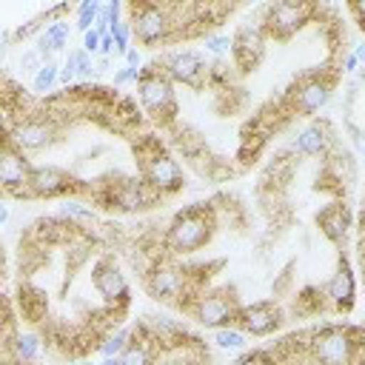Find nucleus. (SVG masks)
Listing matches in <instances>:
<instances>
[{
	"instance_id": "nucleus-1",
	"label": "nucleus",
	"mask_w": 365,
	"mask_h": 365,
	"mask_svg": "<svg viewBox=\"0 0 365 365\" xmlns=\"http://www.w3.org/2000/svg\"><path fill=\"white\" fill-rule=\"evenodd\" d=\"M214 231H217V211H214V205H205V202L185 205L165 225L163 251L171 259H185V257L202 251L214 240Z\"/></svg>"
},
{
	"instance_id": "nucleus-2",
	"label": "nucleus",
	"mask_w": 365,
	"mask_h": 365,
	"mask_svg": "<svg viewBox=\"0 0 365 365\" xmlns=\"http://www.w3.org/2000/svg\"><path fill=\"white\" fill-rule=\"evenodd\" d=\"M305 359L311 365H362L365 331L354 325H322L308 334Z\"/></svg>"
},
{
	"instance_id": "nucleus-3",
	"label": "nucleus",
	"mask_w": 365,
	"mask_h": 365,
	"mask_svg": "<svg viewBox=\"0 0 365 365\" xmlns=\"http://www.w3.org/2000/svg\"><path fill=\"white\" fill-rule=\"evenodd\" d=\"M143 285H145V291H148L151 299L165 302V305H180V308H185L205 288L202 285V277H197L194 268L180 265L171 257H163V259L151 262L145 268Z\"/></svg>"
},
{
	"instance_id": "nucleus-4",
	"label": "nucleus",
	"mask_w": 365,
	"mask_h": 365,
	"mask_svg": "<svg viewBox=\"0 0 365 365\" xmlns=\"http://www.w3.org/2000/svg\"><path fill=\"white\" fill-rule=\"evenodd\" d=\"M125 20L131 26V34L140 46L145 48H160L177 40V23H174V11L171 3H128L125 6Z\"/></svg>"
},
{
	"instance_id": "nucleus-5",
	"label": "nucleus",
	"mask_w": 365,
	"mask_h": 365,
	"mask_svg": "<svg viewBox=\"0 0 365 365\" xmlns=\"http://www.w3.org/2000/svg\"><path fill=\"white\" fill-rule=\"evenodd\" d=\"M140 157V177L160 194V197H171L177 191H182L185 185V174L182 165L157 143V140H143L137 148Z\"/></svg>"
},
{
	"instance_id": "nucleus-6",
	"label": "nucleus",
	"mask_w": 365,
	"mask_h": 365,
	"mask_svg": "<svg viewBox=\"0 0 365 365\" xmlns=\"http://www.w3.org/2000/svg\"><path fill=\"white\" fill-rule=\"evenodd\" d=\"M137 100L154 123L171 125L177 120V91L168 74L160 68V63H151L143 68L137 80Z\"/></svg>"
},
{
	"instance_id": "nucleus-7",
	"label": "nucleus",
	"mask_w": 365,
	"mask_h": 365,
	"mask_svg": "<svg viewBox=\"0 0 365 365\" xmlns=\"http://www.w3.org/2000/svg\"><path fill=\"white\" fill-rule=\"evenodd\" d=\"M240 308H242V305H240L234 288L217 285V288H202L182 311H185L194 322H200V325L217 331V328H225V325H237Z\"/></svg>"
},
{
	"instance_id": "nucleus-8",
	"label": "nucleus",
	"mask_w": 365,
	"mask_h": 365,
	"mask_svg": "<svg viewBox=\"0 0 365 365\" xmlns=\"http://www.w3.org/2000/svg\"><path fill=\"white\" fill-rule=\"evenodd\" d=\"M97 200L123 214H143L160 205L163 197L140 174H134V177H114L111 182H103V188L97 191Z\"/></svg>"
},
{
	"instance_id": "nucleus-9",
	"label": "nucleus",
	"mask_w": 365,
	"mask_h": 365,
	"mask_svg": "<svg viewBox=\"0 0 365 365\" xmlns=\"http://www.w3.org/2000/svg\"><path fill=\"white\" fill-rule=\"evenodd\" d=\"M334 83H336V77L331 71H322V68L302 74L285 94V111L297 114V117L319 114L334 97Z\"/></svg>"
},
{
	"instance_id": "nucleus-10",
	"label": "nucleus",
	"mask_w": 365,
	"mask_h": 365,
	"mask_svg": "<svg viewBox=\"0 0 365 365\" xmlns=\"http://www.w3.org/2000/svg\"><path fill=\"white\" fill-rule=\"evenodd\" d=\"M57 134H60V123L48 111H26L11 123V128H6V140L26 154L48 148L57 140Z\"/></svg>"
},
{
	"instance_id": "nucleus-11",
	"label": "nucleus",
	"mask_w": 365,
	"mask_h": 365,
	"mask_svg": "<svg viewBox=\"0 0 365 365\" xmlns=\"http://www.w3.org/2000/svg\"><path fill=\"white\" fill-rule=\"evenodd\" d=\"M317 14V6L311 3H299V0H279V3H271L262 9V29L268 37L274 40H288L294 37L299 29H305Z\"/></svg>"
},
{
	"instance_id": "nucleus-12",
	"label": "nucleus",
	"mask_w": 365,
	"mask_h": 365,
	"mask_svg": "<svg viewBox=\"0 0 365 365\" xmlns=\"http://www.w3.org/2000/svg\"><path fill=\"white\" fill-rule=\"evenodd\" d=\"M91 285L100 294L103 305L108 311H114V314H120L128 305V299H131V285H128L123 268L117 265V259L111 254H103V257L94 259V265H91Z\"/></svg>"
},
{
	"instance_id": "nucleus-13",
	"label": "nucleus",
	"mask_w": 365,
	"mask_h": 365,
	"mask_svg": "<svg viewBox=\"0 0 365 365\" xmlns=\"http://www.w3.org/2000/svg\"><path fill=\"white\" fill-rule=\"evenodd\" d=\"M160 68L168 74V80L177 86H188V88H205L208 77H211V66L202 60V54L191 51V48H171L160 57Z\"/></svg>"
},
{
	"instance_id": "nucleus-14",
	"label": "nucleus",
	"mask_w": 365,
	"mask_h": 365,
	"mask_svg": "<svg viewBox=\"0 0 365 365\" xmlns=\"http://www.w3.org/2000/svg\"><path fill=\"white\" fill-rule=\"evenodd\" d=\"M86 185L74 174L57 165H34L29 180V200H54V197H77Z\"/></svg>"
},
{
	"instance_id": "nucleus-15",
	"label": "nucleus",
	"mask_w": 365,
	"mask_h": 365,
	"mask_svg": "<svg viewBox=\"0 0 365 365\" xmlns=\"http://www.w3.org/2000/svg\"><path fill=\"white\" fill-rule=\"evenodd\" d=\"M31 163L26 157V151H20L14 143L3 140V151H0V185L9 197H20L29 200V180H31Z\"/></svg>"
},
{
	"instance_id": "nucleus-16",
	"label": "nucleus",
	"mask_w": 365,
	"mask_h": 365,
	"mask_svg": "<svg viewBox=\"0 0 365 365\" xmlns=\"http://www.w3.org/2000/svg\"><path fill=\"white\" fill-rule=\"evenodd\" d=\"M237 328H242L251 339H262V336H271L282 328V308L271 299H259V302H251V305H242L240 308V317H237Z\"/></svg>"
},
{
	"instance_id": "nucleus-17",
	"label": "nucleus",
	"mask_w": 365,
	"mask_h": 365,
	"mask_svg": "<svg viewBox=\"0 0 365 365\" xmlns=\"http://www.w3.org/2000/svg\"><path fill=\"white\" fill-rule=\"evenodd\" d=\"M231 43H234V48H231V60H234V66H237L240 71H248V68H254V66L262 60L268 34H265L262 23L254 20V23H242V26L234 31Z\"/></svg>"
},
{
	"instance_id": "nucleus-18",
	"label": "nucleus",
	"mask_w": 365,
	"mask_h": 365,
	"mask_svg": "<svg viewBox=\"0 0 365 365\" xmlns=\"http://www.w3.org/2000/svg\"><path fill=\"white\" fill-rule=\"evenodd\" d=\"M356 302V274H354V265L351 259L342 254L328 285H325V305L334 311V314H348Z\"/></svg>"
},
{
	"instance_id": "nucleus-19",
	"label": "nucleus",
	"mask_w": 365,
	"mask_h": 365,
	"mask_svg": "<svg viewBox=\"0 0 365 365\" xmlns=\"http://www.w3.org/2000/svg\"><path fill=\"white\" fill-rule=\"evenodd\" d=\"M317 225L322 231V237L334 245H342L348 240V231H351V211L345 202H331L325 205L319 214H317Z\"/></svg>"
},
{
	"instance_id": "nucleus-20",
	"label": "nucleus",
	"mask_w": 365,
	"mask_h": 365,
	"mask_svg": "<svg viewBox=\"0 0 365 365\" xmlns=\"http://www.w3.org/2000/svg\"><path fill=\"white\" fill-rule=\"evenodd\" d=\"M294 148L302 154V157H325L331 151V128L325 123H311L305 125L297 140H294Z\"/></svg>"
},
{
	"instance_id": "nucleus-21",
	"label": "nucleus",
	"mask_w": 365,
	"mask_h": 365,
	"mask_svg": "<svg viewBox=\"0 0 365 365\" xmlns=\"http://www.w3.org/2000/svg\"><path fill=\"white\" fill-rule=\"evenodd\" d=\"M40 356H43V339L34 331H20L6 345V362H29V365H34Z\"/></svg>"
},
{
	"instance_id": "nucleus-22",
	"label": "nucleus",
	"mask_w": 365,
	"mask_h": 365,
	"mask_svg": "<svg viewBox=\"0 0 365 365\" xmlns=\"http://www.w3.org/2000/svg\"><path fill=\"white\" fill-rule=\"evenodd\" d=\"M205 362L208 356L202 354V348L185 345V342L157 348V359H154V365H205Z\"/></svg>"
},
{
	"instance_id": "nucleus-23",
	"label": "nucleus",
	"mask_w": 365,
	"mask_h": 365,
	"mask_svg": "<svg viewBox=\"0 0 365 365\" xmlns=\"http://www.w3.org/2000/svg\"><path fill=\"white\" fill-rule=\"evenodd\" d=\"M154 359H157V345L143 331H137L131 336L128 348L120 354V362L123 365H154Z\"/></svg>"
},
{
	"instance_id": "nucleus-24",
	"label": "nucleus",
	"mask_w": 365,
	"mask_h": 365,
	"mask_svg": "<svg viewBox=\"0 0 365 365\" xmlns=\"http://www.w3.org/2000/svg\"><path fill=\"white\" fill-rule=\"evenodd\" d=\"M248 334L242 331V328H237V325H225V328H217L214 331V345L220 348V351H231V354H242V351H248Z\"/></svg>"
},
{
	"instance_id": "nucleus-25",
	"label": "nucleus",
	"mask_w": 365,
	"mask_h": 365,
	"mask_svg": "<svg viewBox=\"0 0 365 365\" xmlns=\"http://www.w3.org/2000/svg\"><path fill=\"white\" fill-rule=\"evenodd\" d=\"M57 217L77 228L80 222H91V220H94V208L86 205V202H80V200H66V202L57 208Z\"/></svg>"
},
{
	"instance_id": "nucleus-26",
	"label": "nucleus",
	"mask_w": 365,
	"mask_h": 365,
	"mask_svg": "<svg viewBox=\"0 0 365 365\" xmlns=\"http://www.w3.org/2000/svg\"><path fill=\"white\" fill-rule=\"evenodd\" d=\"M57 83H60V66H57L54 60H48V63H43V68L31 77V91H34V94H48Z\"/></svg>"
},
{
	"instance_id": "nucleus-27",
	"label": "nucleus",
	"mask_w": 365,
	"mask_h": 365,
	"mask_svg": "<svg viewBox=\"0 0 365 365\" xmlns=\"http://www.w3.org/2000/svg\"><path fill=\"white\" fill-rule=\"evenodd\" d=\"M131 331L128 328H114L100 345H97V351H100V356H120L125 348H128V342H131Z\"/></svg>"
},
{
	"instance_id": "nucleus-28",
	"label": "nucleus",
	"mask_w": 365,
	"mask_h": 365,
	"mask_svg": "<svg viewBox=\"0 0 365 365\" xmlns=\"http://www.w3.org/2000/svg\"><path fill=\"white\" fill-rule=\"evenodd\" d=\"M202 46H205V54L214 57V63H222L225 57H231V48H234V43H231L228 34H205L202 37Z\"/></svg>"
},
{
	"instance_id": "nucleus-29",
	"label": "nucleus",
	"mask_w": 365,
	"mask_h": 365,
	"mask_svg": "<svg viewBox=\"0 0 365 365\" xmlns=\"http://www.w3.org/2000/svg\"><path fill=\"white\" fill-rule=\"evenodd\" d=\"M100 11H103V6H100L97 0H83V3L77 6V29H80L83 34L91 31V29L97 26Z\"/></svg>"
},
{
	"instance_id": "nucleus-30",
	"label": "nucleus",
	"mask_w": 365,
	"mask_h": 365,
	"mask_svg": "<svg viewBox=\"0 0 365 365\" xmlns=\"http://www.w3.org/2000/svg\"><path fill=\"white\" fill-rule=\"evenodd\" d=\"M231 365H279V359H277V354H274V351L254 348V351H242Z\"/></svg>"
},
{
	"instance_id": "nucleus-31",
	"label": "nucleus",
	"mask_w": 365,
	"mask_h": 365,
	"mask_svg": "<svg viewBox=\"0 0 365 365\" xmlns=\"http://www.w3.org/2000/svg\"><path fill=\"white\" fill-rule=\"evenodd\" d=\"M108 31H111V37H114V48H117V51L125 57V54H128V48H131V37H134V34H131L128 20H117V23H114Z\"/></svg>"
},
{
	"instance_id": "nucleus-32",
	"label": "nucleus",
	"mask_w": 365,
	"mask_h": 365,
	"mask_svg": "<svg viewBox=\"0 0 365 365\" xmlns=\"http://www.w3.org/2000/svg\"><path fill=\"white\" fill-rule=\"evenodd\" d=\"M46 37H48V43H51L54 51L66 48V43H68V23L66 20H51L46 26Z\"/></svg>"
},
{
	"instance_id": "nucleus-33",
	"label": "nucleus",
	"mask_w": 365,
	"mask_h": 365,
	"mask_svg": "<svg viewBox=\"0 0 365 365\" xmlns=\"http://www.w3.org/2000/svg\"><path fill=\"white\" fill-rule=\"evenodd\" d=\"M43 63H48V60H43V54L37 51V48H26L23 54H20V71L23 74H37L40 68H43Z\"/></svg>"
},
{
	"instance_id": "nucleus-34",
	"label": "nucleus",
	"mask_w": 365,
	"mask_h": 365,
	"mask_svg": "<svg viewBox=\"0 0 365 365\" xmlns=\"http://www.w3.org/2000/svg\"><path fill=\"white\" fill-rule=\"evenodd\" d=\"M74 80H77V51H68L63 66H60V83L68 88Z\"/></svg>"
},
{
	"instance_id": "nucleus-35",
	"label": "nucleus",
	"mask_w": 365,
	"mask_h": 365,
	"mask_svg": "<svg viewBox=\"0 0 365 365\" xmlns=\"http://www.w3.org/2000/svg\"><path fill=\"white\" fill-rule=\"evenodd\" d=\"M143 74V68H131V66H123L114 71V86H128V83H137Z\"/></svg>"
},
{
	"instance_id": "nucleus-36",
	"label": "nucleus",
	"mask_w": 365,
	"mask_h": 365,
	"mask_svg": "<svg viewBox=\"0 0 365 365\" xmlns=\"http://www.w3.org/2000/svg\"><path fill=\"white\" fill-rule=\"evenodd\" d=\"M80 48H83L86 54H91V57H94V54H100V31H97V29L86 31V34H83V46H80Z\"/></svg>"
},
{
	"instance_id": "nucleus-37",
	"label": "nucleus",
	"mask_w": 365,
	"mask_h": 365,
	"mask_svg": "<svg viewBox=\"0 0 365 365\" xmlns=\"http://www.w3.org/2000/svg\"><path fill=\"white\" fill-rule=\"evenodd\" d=\"M100 31V29H97ZM117 48H114V37H111V31H100V54H103V60L106 57H111Z\"/></svg>"
},
{
	"instance_id": "nucleus-38",
	"label": "nucleus",
	"mask_w": 365,
	"mask_h": 365,
	"mask_svg": "<svg viewBox=\"0 0 365 365\" xmlns=\"http://www.w3.org/2000/svg\"><path fill=\"white\" fill-rule=\"evenodd\" d=\"M125 66H131V68H143V57H140V51L131 46L128 48V54H125Z\"/></svg>"
},
{
	"instance_id": "nucleus-39",
	"label": "nucleus",
	"mask_w": 365,
	"mask_h": 365,
	"mask_svg": "<svg viewBox=\"0 0 365 365\" xmlns=\"http://www.w3.org/2000/svg\"><path fill=\"white\" fill-rule=\"evenodd\" d=\"M348 11L356 17V23L365 26V3H348Z\"/></svg>"
},
{
	"instance_id": "nucleus-40",
	"label": "nucleus",
	"mask_w": 365,
	"mask_h": 365,
	"mask_svg": "<svg viewBox=\"0 0 365 365\" xmlns=\"http://www.w3.org/2000/svg\"><path fill=\"white\" fill-rule=\"evenodd\" d=\"M356 66H359V63H356V57H354V51L342 57V71H345V74H351V71H356Z\"/></svg>"
},
{
	"instance_id": "nucleus-41",
	"label": "nucleus",
	"mask_w": 365,
	"mask_h": 365,
	"mask_svg": "<svg viewBox=\"0 0 365 365\" xmlns=\"http://www.w3.org/2000/svg\"><path fill=\"white\" fill-rule=\"evenodd\" d=\"M354 57H356V63H365V40H359L354 46Z\"/></svg>"
},
{
	"instance_id": "nucleus-42",
	"label": "nucleus",
	"mask_w": 365,
	"mask_h": 365,
	"mask_svg": "<svg viewBox=\"0 0 365 365\" xmlns=\"http://www.w3.org/2000/svg\"><path fill=\"white\" fill-rule=\"evenodd\" d=\"M354 145H356V151L365 154V131H356V134H354Z\"/></svg>"
},
{
	"instance_id": "nucleus-43",
	"label": "nucleus",
	"mask_w": 365,
	"mask_h": 365,
	"mask_svg": "<svg viewBox=\"0 0 365 365\" xmlns=\"http://www.w3.org/2000/svg\"><path fill=\"white\" fill-rule=\"evenodd\" d=\"M9 217H11V208H9V205H0V222H3V225L9 222Z\"/></svg>"
},
{
	"instance_id": "nucleus-44",
	"label": "nucleus",
	"mask_w": 365,
	"mask_h": 365,
	"mask_svg": "<svg viewBox=\"0 0 365 365\" xmlns=\"http://www.w3.org/2000/svg\"><path fill=\"white\" fill-rule=\"evenodd\" d=\"M68 365H97V362H91V359H71Z\"/></svg>"
},
{
	"instance_id": "nucleus-45",
	"label": "nucleus",
	"mask_w": 365,
	"mask_h": 365,
	"mask_svg": "<svg viewBox=\"0 0 365 365\" xmlns=\"http://www.w3.org/2000/svg\"><path fill=\"white\" fill-rule=\"evenodd\" d=\"M6 365H29V362H6Z\"/></svg>"
}]
</instances>
